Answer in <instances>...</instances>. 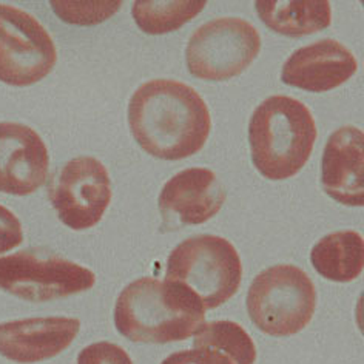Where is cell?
I'll return each mask as SVG.
<instances>
[{
  "instance_id": "14",
  "label": "cell",
  "mask_w": 364,
  "mask_h": 364,
  "mask_svg": "<svg viewBox=\"0 0 364 364\" xmlns=\"http://www.w3.org/2000/svg\"><path fill=\"white\" fill-rule=\"evenodd\" d=\"M321 184L336 203L364 205V133L346 125L326 142L321 159Z\"/></svg>"
},
{
  "instance_id": "15",
  "label": "cell",
  "mask_w": 364,
  "mask_h": 364,
  "mask_svg": "<svg viewBox=\"0 0 364 364\" xmlns=\"http://www.w3.org/2000/svg\"><path fill=\"white\" fill-rule=\"evenodd\" d=\"M259 19L278 34L301 38L331 26L332 8L327 0H258Z\"/></svg>"
},
{
  "instance_id": "16",
  "label": "cell",
  "mask_w": 364,
  "mask_h": 364,
  "mask_svg": "<svg viewBox=\"0 0 364 364\" xmlns=\"http://www.w3.org/2000/svg\"><path fill=\"white\" fill-rule=\"evenodd\" d=\"M311 262L320 275L335 283H350L364 267L363 235L353 230L335 232L318 241L311 252Z\"/></svg>"
},
{
  "instance_id": "18",
  "label": "cell",
  "mask_w": 364,
  "mask_h": 364,
  "mask_svg": "<svg viewBox=\"0 0 364 364\" xmlns=\"http://www.w3.org/2000/svg\"><path fill=\"white\" fill-rule=\"evenodd\" d=\"M205 5V0H138L132 14L144 33L166 34L193 21Z\"/></svg>"
},
{
  "instance_id": "5",
  "label": "cell",
  "mask_w": 364,
  "mask_h": 364,
  "mask_svg": "<svg viewBox=\"0 0 364 364\" xmlns=\"http://www.w3.org/2000/svg\"><path fill=\"white\" fill-rule=\"evenodd\" d=\"M316 290L307 273L292 264L262 270L249 289L247 312L259 331L292 336L312 321Z\"/></svg>"
},
{
  "instance_id": "19",
  "label": "cell",
  "mask_w": 364,
  "mask_h": 364,
  "mask_svg": "<svg viewBox=\"0 0 364 364\" xmlns=\"http://www.w3.org/2000/svg\"><path fill=\"white\" fill-rule=\"evenodd\" d=\"M122 2H67L51 0V6L63 22L73 25H97L119 11Z\"/></svg>"
},
{
  "instance_id": "21",
  "label": "cell",
  "mask_w": 364,
  "mask_h": 364,
  "mask_svg": "<svg viewBox=\"0 0 364 364\" xmlns=\"http://www.w3.org/2000/svg\"><path fill=\"white\" fill-rule=\"evenodd\" d=\"M23 242L22 224L11 210L0 205V255L16 249Z\"/></svg>"
},
{
  "instance_id": "22",
  "label": "cell",
  "mask_w": 364,
  "mask_h": 364,
  "mask_svg": "<svg viewBox=\"0 0 364 364\" xmlns=\"http://www.w3.org/2000/svg\"><path fill=\"white\" fill-rule=\"evenodd\" d=\"M161 364H232L223 355L207 350V349H193V350H179L168 355Z\"/></svg>"
},
{
  "instance_id": "7",
  "label": "cell",
  "mask_w": 364,
  "mask_h": 364,
  "mask_svg": "<svg viewBox=\"0 0 364 364\" xmlns=\"http://www.w3.org/2000/svg\"><path fill=\"white\" fill-rule=\"evenodd\" d=\"M95 273L54 255L17 252L0 257V290L31 303H45L90 290Z\"/></svg>"
},
{
  "instance_id": "11",
  "label": "cell",
  "mask_w": 364,
  "mask_h": 364,
  "mask_svg": "<svg viewBox=\"0 0 364 364\" xmlns=\"http://www.w3.org/2000/svg\"><path fill=\"white\" fill-rule=\"evenodd\" d=\"M47 145L31 127L0 122V192L31 195L48 176Z\"/></svg>"
},
{
  "instance_id": "8",
  "label": "cell",
  "mask_w": 364,
  "mask_h": 364,
  "mask_svg": "<svg viewBox=\"0 0 364 364\" xmlns=\"http://www.w3.org/2000/svg\"><path fill=\"white\" fill-rule=\"evenodd\" d=\"M58 51L50 33L34 16L0 4V80L28 87L50 75Z\"/></svg>"
},
{
  "instance_id": "9",
  "label": "cell",
  "mask_w": 364,
  "mask_h": 364,
  "mask_svg": "<svg viewBox=\"0 0 364 364\" xmlns=\"http://www.w3.org/2000/svg\"><path fill=\"white\" fill-rule=\"evenodd\" d=\"M112 196L108 170L91 156L68 161L48 187V198L59 220L73 230L95 227L102 220Z\"/></svg>"
},
{
  "instance_id": "3",
  "label": "cell",
  "mask_w": 364,
  "mask_h": 364,
  "mask_svg": "<svg viewBox=\"0 0 364 364\" xmlns=\"http://www.w3.org/2000/svg\"><path fill=\"white\" fill-rule=\"evenodd\" d=\"M316 134L314 114L301 101L281 95L267 97L249 122L255 167L272 181L295 176L311 158Z\"/></svg>"
},
{
  "instance_id": "20",
  "label": "cell",
  "mask_w": 364,
  "mask_h": 364,
  "mask_svg": "<svg viewBox=\"0 0 364 364\" xmlns=\"http://www.w3.org/2000/svg\"><path fill=\"white\" fill-rule=\"evenodd\" d=\"M77 364H133L130 355L121 346L99 341L79 352Z\"/></svg>"
},
{
  "instance_id": "12",
  "label": "cell",
  "mask_w": 364,
  "mask_h": 364,
  "mask_svg": "<svg viewBox=\"0 0 364 364\" xmlns=\"http://www.w3.org/2000/svg\"><path fill=\"white\" fill-rule=\"evenodd\" d=\"M80 331L77 318H26L0 324V355L31 364L56 357L65 350Z\"/></svg>"
},
{
  "instance_id": "4",
  "label": "cell",
  "mask_w": 364,
  "mask_h": 364,
  "mask_svg": "<svg viewBox=\"0 0 364 364\" xmlns=\"http://www.w3.org/2000/svg\"><path fill=\"white\" fill-rule=\"evenodd\" d=\"M242 264L235 245L221 236L199 235L178 244L167 259L166 281H171L216 309L238 292Z\"/></svg>"
},
{
  "instance_id": "6",
  "label": "cell",
  "mask_w": 364,
  "mask_h": 364,
  "mask_svg": "<svg viewBox=\"0 0 364 364\" xmlns=\"http://www.w3.org/2000/svg\"><path fill=\"white\" fill-rule=\"evenodd\" d=\"M261 50L255 26L238 17H220L192 34L186 50L188 71L203 80H229L247 68Z\"/></svg>"
},
{
  "instance_id": "17",
  "label": "cell",
  "mask_w": 364,
  "mask_h": 364,
  "mask_svg": "<svg viewBox=\"0 0 364 364\" xmlns=\"http://www.w3.org/2000/svg\"><path fill=\"white\" fill-rule=\"evenodd\" d=\"M195 349H207L223 355L232 364H253L257 348L244 327L235 321L203 323L195 332Z\"/></svg>"
},
{
  "instance_id": "13",
  "label": "cell",
  "mask_w": 364,
  "mask_h": 364,
  "mask_svg": "<svg viewBox=\"0 0 364 364\" xmlns=\"http://www.w3.org/2000/svg\"><path fill=\"white\" fill-rule=\"evenodd\" d=\"M358 70L353 53L333 39H323L292 53L281 71L284 84L311 93L343 85Z\"/></svg>"
},
{
  "instance_id": "10",
  "label": "cell",
  "mask_w": 364,
  "mask_h": 364,
  "mask_svg": "<svg viewBox=\"0 0 364 364\" xmlns=\"http://www.w3.org/2000/svg\"><path fill=\"white\" fill-rule=\"evenodd\" d=\"M158 203L162 229L179 230L184 225L204 224L220 213L225 190L212 170L193 167L168 179Z\"/></svg>"
},
{
  "instance_id": "2",
  "label": "cell",
  "mask_w": 364,
  "mask_h": 364,
  "mask_svg": "<svg viewBox=\"0 0 364 364\" xmlns=\"http://www.w3.org/2000/svg\"><path fill=\"white\" fill-rule=\"evenodd\" d=\"M205 320L201 301L171 281L139 278L116 299L114 326L134 343L184 341Z\"/></svg>"
},
{
  "instance_id": "1",
  "label": "cell",
  "mask_w": 364,
  "mask_h": 364,
  "mask_svg": "<svg viewBox=\"0 0 364 364\" xmlns=\"http://www.w3.org/2000/svg\"><path fill=\"white\" fill-rule=\"evenodd\" d=\"M129 125L142 150L154 158L179 161L204 147L212 117L195 88L178 80L154 79L132 96Z\"/></svg>"
}]
</instances>
